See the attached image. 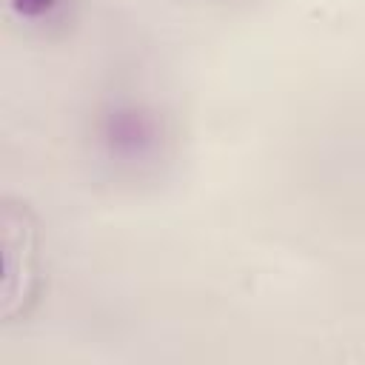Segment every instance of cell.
Instances as JSON below:
<instances>
[{
  "instance_id": "6da1fadb",
  "label": "cell",
  "mask_w": 365,
  "mask_h": 365,
  "mask_svg": "<svg viewBox=\"0 0 365 365\" xmlns=\"http://www.w3.org/2000/svg\"><path fill=\"white\" fill-rule=\"evenodd\" d=\"M83 148L106 182L143 188L165 180L180 154L174 111L151 91L114 86L100 91L83 120Z\"/></svg>"
},
{
  "instance_id": "7a4b0ae2",
  "label": "cell",
  "mask_w": 365,
  "mask_h": 365,
  "mask_svg": "<svg viewBox=\"0 0 365 365\" xmlns=\"http://www.w3.org/2000/svg\"><path fill=\"white\" fill-rule=\"evenodd\" d=\"M0 245H3V285H0V322H26L46 288L43 234L34 208L14 194L0 202Z\"/></svg>"
},
{
  "instance_id": "3957f363",
  "label": "cell",
  "mask_w": 365,
  "mask_h": 365,
  "mask_svg": "<svg viewBox=\"0 0 365 365\" xmlns=\"http://www.w3.org/2000/svg\"><path fill=\"white\" fill-rule=\"evenodd\" d=\"M6 29L26 43H63L74 34L83 0H0Z\"/></svg>"
}]
</instances>
